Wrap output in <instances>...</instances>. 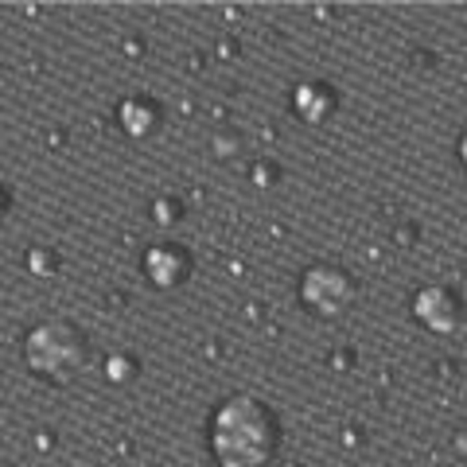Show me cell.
Here are the masks:
<instances>
[{"mask_svg": "<svg viewBox=\"0 0 467 467\" xmlns=\"http://www.w3.org/2000/svg\"><path fill=\"white\" fill-rule=\"evenodd\" d=\"M207 436L218 467H265L276 448V420L257 398L238 393L214 409Z\"/></svg>", "mask_w": 467, "mask_h": 467, "instance_id": "obj_1", "label": "cell"}, {"mask_svg": "<svg viewBox=\"0 0 467 467\" xmlns=\"http://www.w3.org/2000/svg\"><path fill=\"white\" fill-rule=\"evenodd\" d=\"M24 358H27V367H32V374L63 386L86 367V339L70 324L51 319V324H39L27 335Z\"/></svg>", "mask_w": 467, "mask_h": 467, "instance_id": "obj_2", "label": "cell"}, {"mask_svg": "<svg viewBox=\"0 0 467 467\" xmlns=\"http://www.w3.org/2000/svg\"><path fill=\"white\" fill-rule=\"evenodd\" d=\"M144 273H149L152 285L175 288L192 273V257H187L180 245H156V250H149V257H144Z\"/></svg>", "mask_w": 467, "mask_h": 467, "instance_id": "obj_3", "label": "cell"}, {"mask_svg": "<svg viewBox=\"0 0 467 467\" xmlns=\"http://www.w3.org/2000/svg\"><path fill=\"white\" fill-rule=\"evenodd\" d=\"M121 125H125L133 137H137V133L144 137V133H149V129L156 125V109L149 106V101H137V98L125 101V106H121Z\"/></svg>", "mask_w": 467, "mask_h": 467, "instance_id": "obj_4", "label": "cell"}, {"mask_svg": "<svg viewBox=\"0 0 467 467\" xmlns=\"http://www.w3.org/2000/svg\"><path fill=\"white\" fill-rule=\"evenodd\" d=\"M0 214H5V202H0Z\"/></svg>", "mask_w": 467, "mask_h": 467, "instance_id": "obj_5", "label": "cell"}]
</instances>
